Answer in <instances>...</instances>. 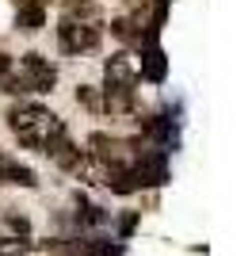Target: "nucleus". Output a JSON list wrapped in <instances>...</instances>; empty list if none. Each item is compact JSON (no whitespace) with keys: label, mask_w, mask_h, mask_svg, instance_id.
Segmentation results:
<instances>
[{"label":"nucleus","mask_w":252,"mask_h":256,"mask_svg":"<svg viewBox=\"0 0 252 256\" xmlns=\"http://www.w3.org/2000/svg\"><path fill=\"white\" fill-rule=\"evenodd\" d=\"M58 46L62 54H88L100 46V23H73L62 20L58 23Z\"/></svg>","instance_id":"2"},{"label":"nucleus","mask_w":252,"mask_h":256,"mask_svg":"<svg viewBox=\"0 0 252 256\" xmlns=\"http://www.w3.org/2000/svg\"><path fill=\"white\" fill-rule=\"evenodd\" d=\"M0 88H4V92H8V96H23V92H31V84H27V80H23V73H20V76H12V73H4V76H0Z\"/></svg>","instance_id":"10"},{"label":"nucleus","mask_w":252,"mask_h":256,"mask_svg":"<svg viewBox=\"0 0 252 256\" xmlns=\"http://www.w3.org/2000/svg\"><path fill=\"white\" fill-rule=\"evenodd\" d=\"M76 100H80L88 111H104V100H100V92H96L92 84H80V88H76Z\"/></svg>","instance_id":"11"},{"label":"nucleus","mask_w":252,"mask_h":256,"mask_svg":"<svg viewBox=\"0 0 252 256\" xmlns=\"http://www.w3.org/2000/svg\"><path fill=\"white\" fill-rule=\"evenodd\" d=\"M8 164H12V157L0 150V184H8Z\"/></svg>","instance_id":"16"},{"label":"nucleus","mask_w":252,"mask_h":256,"mask_svg":"<svg viewBox=\"0 0 252 256\" xmlns=\"http://www.w3.org/2000/svg\"><path fill=\"white\" fill-rule=\"evenodd\" d=\"M8 126L12 134L20 138V146H27V150H38L50 157L58 146L65 142V122L54 111H46L42 104H27V100H20V104L8 107Z\"/></svg>","instance_id":"1"},{"label":"nucleus","mask_w":252,"mask_h":256,"mask_svg":"<svg viewBox=\"0 0 252 256\" xmlns=\"http://www.w3.org/2000/svg\"><path fill=\"white\" fill-rule=\"evenodd\" d=\"M38 4H46V0H38Z\"/></svg>","instance_id":"18"},{"label":"nucleus","mask_w":252,"mask_h":256,"mask_svg":"<svg viewBox=\"0 0 252 256\" xmlns=\"http://www.w3.org/2000/svg\"><path fill=\"white\" fill-rule=\"evenodd\" d=\"M62 20L100 23V20H104V12H100V4H92V0H65V4H62Z\"/></svg>","instance_id":"6"},{"label":"nucleus","mask_w":252,"mask_h":256,"mask_svg":"<svg viewBox=\"0 0 252 256\" xmlns=\"http://www.w3.org/2000/svg\"><path fill=\"white\" fill-rule=\"evenodd\" d=\"M134 27H138L134 20H115V23H111V31H115L118 38H122V42H134V38H138V42H142V34H138Z\"/></svg>","instance_id":"13"},{"label":"nucleus","mask_w":252,"mask_h":256,"mask_svg":"<svg viewBox=\"0 0 252 256\" xmlns=\"http://www.w3.org/2000/svg\"><path fill=\"white\" fill-rule=\"evenodd\" d=\"M130 107H134V84H107L104 88V111L122 115Z\"/></svg>","instance_id":"7"},{"label":"nucleus","mask_w":252,"mask_h":256,"mask_svg":"<svg viewBox=\"0 0 252 256\" xmlns=\"http://www.w3.org/2000/svg\"><path fill=\"white\" fill-rule=\"evenodd\" d=\"M20 73H23V80L31 84V92H50V88L58 84V73H54L50 58H42V54H34V50L20 58Z\"/></svg>","instance_id":"3"},{"label":"nucleus","mask_w":252,"mask_h":256,"mask_svg":"<svg viewBox=\"0 0 252 256\" xmlns=\"http://www.w3.org/2000/svg\"><path fill=\"white\" fill-rule=\"evenodd\" d=\"M4 226H8L12 234H20V237H31V226H27L23 214H4Z\"/></svg>","instance_id":"14"},{"label":"nucleus","mask_w":252,"mask_h":256,"mask_svg":"<svg viewBox=\"0 0 252 256\" xmlns=\"http://www.w3.org/2000/svg\"><path fill=\"white\" fill-rule=\"evenodd\" d=\"M134 176L142 188H157V184H168V160H164V150L157 153H142V160L134 164Z\"/></svg>","instance_id":"4"},{"label":"nucleus","mask_w":252,"mask_h":256,"mask_svg":"<svg viewBox=\"0 0 252 256\" xmlns=\"http://www.w3.org/2000/svg\"><path fill=\"white\" fill-rule=\"evenodd\" d=\"M104 73H107V84H138V69L126 54H111L107 65H104Z\"/></svg>","instance_id":"5"},{"label":"nucleus","mask_w":252,"mask_h":256,"mask_svg":"<svg viewBox=\"0 0 252 256\" xmlns=\"http://www.w3.org/2000/svg\"><path fill=\"white\" fill-rule=\"evenodd\" d=\"M142 76L146 80H164V54H160L157 42H149L142 50Z\"/></svg>","instance_id":"8"},{"label":"nucleus","mask_w":252,"mask_h":256,"mask_svg":"<svg viewBox=\"0 0 252 256\" xmlns=\"http://www.w3.org/2000/svg\"><path fill=\"white\" fill-rule=\"evenodd\" d=\"M134 226H138V214H126L122 222H118V237H122V241H126V237L134 234Z\"/></svg>","instance_id":"15"},{"label":"nucleus","mask_w":252,"mask_h":256,"mask_svg":"<svg viewBox=\"0 0 252 256\" xmlns=\"http://www.w3.org/2000/svg\"><path fill=\"white\" fill-rule=\"evenodd\" d=\"M42 23H46V8H42L38 0L23 4V8H20V16H16V27H20V31H27V34H34V31L42 27Z\"/></svg>","instance_id":"9"},{"label":"nucleus","mask_w":252,"mask_h":256,"mask_svg":"<svg viewBox=\"0 0 252 256\" xmlns=\"http://www.w3.org/2000/svg\"><path fill=\"white\" fill-rule=\"evenodd\" d=\"M4 73H12V58L0 50V76H4Z\"/></svg>","instance_id":"17"},{"label":"nucleus","mask_w":252,"mask_h":256,"mask_svg":"<svg viewBox=\"0 0 252 256\" xmlns=\"http://www.w3.org/2000/svg\"><path fill=\"white\" fill-rule=\"evenodd\" d=\"M27 252V237H0V256H23Z\"/></svg>","instance_id":"12"}]
</instances>
